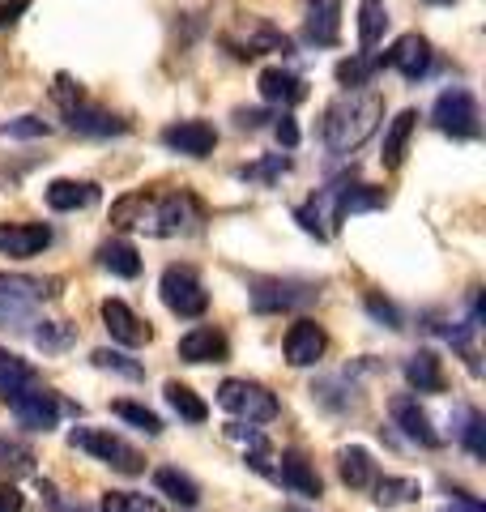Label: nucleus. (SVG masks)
<instances>
[{
    "instance_id": "obj_1",
    "label": "nucleus",
    "mask_w": 486,
    "mask_h": 512,
    "mask_svg": "<svg viewBox=\"0 0 486 512\" xmlns=\"http://www.w3.org/2000/svg\"><path fill=\"white\" fill-rule=\"evenodd\" d=\"M384 116V99L371 90H350L342 94V99H333L329 111H324V146H329L333 154H354L363 146V141L376 133V124Z\"/></svg>"
},
{
    "instance_id": "obj_2",
    "label": "nucleus",
    "mask_w": 486,
    "mask_h": 512,
    "mask_svg": "<svg viewBox=\"0 0 486 512\" xmlns=\"http://www.w3.org/2000/svg\"><path fill=\"white\" fill-rule=\"evenodd\" d=\"M192 222H201V205L192 192H167V197H145L137 205V222L133 227L150 231V235H180Z\"/></svg>"
},
{
    "instance_id": "obj_3",
    "label": "nucleus",
    "mask_w": 486,
    "mask_h": 512,
    "mask_svg": "<svg viewBox=\"0 0 486 512\" xmlns=\"http://www.w3.org/2000/svg\"><path fill=\"white\" fill-rule=\"evenodd\" d=\"M69 444L81 448V453H90L94 461H103V466L120 470V474H141V470H145V457H141L128 440L111 436L107 427H73Z\"/></svg>"
},
{
    "instance_id": "obj_4",
    "label": "nucleus",
    "mask_w": 486,
    "mask_h": 512,
    "mask_svg": "<svg viewBox=\"0 0 486 512\" xmlns=\"http://www.w3.org/2000/svg\"><path fill=\"white\" fill-rule=\"evenodd\" d=\"M218 406L226 414H235V419H248V423H273L278 419V397L256 380H222L218 384Z\"/></svg>"
},
{
    "instance_id": "obj_5",
    "label": "nucleus",
    "mask_w": 486,
    "mask_h": 512,
    "mask_svg": "<svg viewBox=\"0 0 486 512\" xmlns=\"http://www.w3.org/2000/svg\"><path fill=\"white\" fill-rule=\"evenodd\" d=\"M431 120H435L440 133L457 137V141H469V137H478V128H482V111H478L474 94L461 90V86H452V90H444L440 99H435Z\"/></svg>"
},
{
    "instance_id": "obj_6",
    "label": "nucleus",
    "mask_w": 486,
    "mask_h": 512,
    "mask_svg": "<svg viewBox=\"0 0 486 512\" xmlns=\"http://www.w3.org/2000/svg\"><path fill=\"white\" fill-rule=\"evenodd\" d=\"M158 295H162V303H167L175 316H188V320L209 308V291L201 286L197 269H188V265H167V269H162Z\"/></svg>"
},
{
    "instance_id": "obj_7",
    "label": "nucleus",
    "mask_w": 486,
    "mask_h": 512,
    "mask_svg": "<svg viewBox=\"0 0 486 512\" xmlns=\"http://www.w3.org/2000/svg\"><path fill=\"white\" fill-rule=\"evenodd\" d=\"M0 397H5V406L18 414L22 427H30V431H52L56 419H60V402L43 389V384H26V389H5Z\"/></svg>"
},
{
    "instance_id": "obj_8",
    "label": "nucleus",
    "mask_w": 486,
    "mask_h": 512,
    "mask_svg": "<svg viewBox=\"0 0 486 512\" xmlns=\"http://www.w3.org/2000/svg\"><path fill=\"white\" fill-rule=\"evenodd\" d=\"M47 244H52L47 222H0V256H9V261H30Z\"/></svg>"
},
{
    "instance_id": "obj_9",
    "label": "nucleus",
    "mask_w": 486,
    "mask_h": 512,
    "mask_svg": "<svg viewBox=\"0 0 486 512\" xmlns=\"http://www.w3.org/2000/svg\"><path fill=\"white\" fill-rule=\"evenodd\" d=\"M162 146L175 154H188V158H209L218 146V133H214V124H205V120H180V124L162 128Z\"/></svg>"
},
{
    "instance_id": "obj_10",
    "label": "nucleus",
    "mask_w": 486,
    "mask_h": 512,
    "mask_svg": "<svg viewBox=\"0 0 486 512\" xmlns=\"http://www.w3.org/2000/svg\"><path fill=\"white\" fill-rule=\"evenodd\" d=\"M282 350H286V363H290V367H312V363L324 359V350H329V338H324V329L316 325V320L303 316V320H295V325L286 329Z\"/></svg>"
},
{
    "instance_id": "obj_11",
    "label": "nucleus",
    "mask_w": 486,
    "mask_h": 512,
    "mask_svg": "<svg viewBox=\"0 0 486 512\" xmlns=\"http://www.w3.org/2000/svg\"><path fill=\"white\" fill-rule=\"evenodd\" d=\"M226 355H231V342H226V333L214 325H197L180 338L184 363H226Z\"/></svg>"
},
{
    "instance_id": "obj_12",
    "label": "nucleus",
    "mask_w": 486,
    "mask_h": 512,
    "mask_svg": "<svg viewBox=\"0 0 486 512\" xmlns=\"http://www.w3.org/2000/svg\"><path fill=\"white\" fill-rule=\"evenodd\" d=\"M103 325H107L111 338L124 342V346H145V342L154 338V329L145 325V320L133 308H128L124 299H107L103 303Z\"/></svg>"
},
{
    "instance_id": "obj_13",
    "label": "nucleus",
    "mask_w": 486,
    "mask_h": 512,
    "mask_svg": "<svg viewBox=\"0 0 486 512\" xmlns=\"http://www.w3.org/2000/svg\"><path fill=\"white\" fill-rule=\"evenodd\" d=\"M64 116H69V128H73V133H86V137H120L124 128H128L120 116H111L107 107L90 103V99H81V103H73V107H64Z\"/></svg>"
},
{
    "instance_id": "obj_14",
    "label": "nucleus",
    "mask_w": 486,
    "mask_h": 512,
    "mask_svg": "<svg viewBox=\"0 0 486 512\" xmlns=\"http://www.w3.org/2000/svg\"><path fill=\"white\" fill-rule=\"evenodd\" d=\"M393 69L405 77V82H418L427 69H431V47L423 35H401L393 47H388V56H384Z\"/></svg>"
},
{
    "instance_id": "obj_15",
    "label": "nucleus",
    "mask_w": 486,
    "mask_h": 512,
    "mask_svg": "<svg viewBox=\"0 0 486 512\" xmlns=\"http://www.w3.org/2000/svg\"><path fill=\"white\" fill-rule=\"evenodd\" d=\"M320 291H312V286L303 282H261L252 291V303L256 312H282V308H299V303H312Z\"/></svg>"
},
{
    "instance_id": "obj_16",
    "label": "nucleus",
    "mask_w": 486,
    "mask_h": 512,
    "mask_svg": "<svg viewBox=\"0 0 486 512\" xmlns=\"http://www.w3.org/2000/svg\"><path fill=\"white\" fill-rule=\"evenodd\" d=\"M393 423H397L414 444L440 448V436H435V427H431V419H427V410L418 406V397H397V402H393Z\"/></svg>"
},
{
    "instance_id": "obj_17",
    "label": "nucleus",
    "mask_w": 486,
    "mask_h": 512,
    "mask_svg": "<svg viewBox=\"0 0 486 512\" xmlns=\"http://www.w3.org/2000/svg\"><path fill=\"white\" fill-rule=\"evenodd\" d=\"M273 474H278L295 495H307V500H320V495H324V483H320V474L312 470V461H307L303 453H295V448L282 453V466Z\"/></svg>"
},
{
    "instance_id": "obj_18",
    "label": "nucleus",
    "mask_w": 486,
    "mask_h": 512,
    "mask_svg": "<svg viewBox=\"0 0 486 512\" xmlns=\"http://www.w3.org/2000/svg\"><path fill=\"white\" fill-rule=\"evenodd\" d=\"M337 30H342V5L337 0H307V26H303L307 43L329 47L337 43Z\"/></svg>"
},
{
    "instance_id": "obj_19",
    "label": "nucleus",
    "mask_w": 486,
    "mask_h": 512,
    "mask_svg": "<svg viewBox=\"0 0 486 512\" xmlns=\"http://www.w3.org/2000/svg\"><path fill=\"white\" fill-rule=\"evenodd\" d=\"M43 197L56 214H73V210H86V205L99 201V188L86 184V180H52Z\"/></svg>"
},
{
    "instance_id": "obj_20",
    "label": "nucleus",
    "mask_w": 486,
    "mask_h": 512,
    "mask_svg": "<svg viewBox=\"0 0 486 512\" xmlns=\"http://www.w3.org/2000/svg\"><path fill=\"white\" fill-rule=\"evenodd\" d=\"M256 90H261L265 103H278V107H295L303 94H307L299 77L286 73V69H265L261 77H256Z\"/></svg>"
},
{
    "instance_id": "obj_21",
    "label": "nucleus",
    "mask_w": 486,
    "mask_h": 512,
    "mask_svg": "<svg viewBox=\"0 0 486 512\" xmlns=\"http://www.w3.org/2000/svg\"><path fill=\"white\" fill-rule=\"evenodd\" d=\"M337 470H342V483L354 491H367L380 483L376 461H371L367 448H342V453H337Z\"/></svg>"
},
{
    "instance_id": "obj_22",
    "label": "nucleus",
    "mask_w": 486,
    "mask_h": 512,
    "mask_svg": "<svg viewBox=\"0 0 486 512\" xmlns=\"http://www.w3.org/2000/svg\"><path fill=\"white\" fill-rule=\"evenodd\" d=\"M405 380H410V389H418V393H444V367L431 350H414V355L405 359Z\"/></svg>"
},
{
    "instance_id": "obj_23",
    "label": "nucleus",
    "mask_w": 486,
    "mask_h": 512,
    "mask_svg": "<svg viewBox=\"0 0 486 512\" xmlns=\"http://www.w3.org/2000/svg\"><path fill=\"white\" fill-rule=\"evenodd\" d=\"M414 124H418V111L414 107H405V111H397V116H393V124H388V133H384V150H380V163L384 167H401Z\"/></svg>"
},
{
    "instance_id": "obj_24",
    "label": "nucleus",
    "mask_w": 486,
    "mask_h": 512,
    "mask_svg": "<svg viewBox=\"0 0 486 512\" xmlns=\"http://www.w3.org/2000/svg\"><path fill=\"white\" fill-rule=\"evenodd\" d=\"M154 487L167 495L171 504H180V508H197L201 504V487L192 483V478L184 470H175V466H162L154 470Z\"/></svg>"
},
{
    "instance_id": "obj_25",
    "label": "nucleus",
    "mask_w": 486,
    "mask_h": 512,
    "mask_svg": "<svg viewBox=\"0 0 486 512\" xmlns=\"http://www.w3.org/2000/svg\"><path fill=\"white\" fill-rule=\"evenodd\" d=\"M99 265L116 278H137L141 274V256L128 239H107V244L99 248Z\"/></svg>"
},
{
    "instance_id": "obj_26",
    "label": "nucleus",
    "mask_w": 486,
    "mask_h": 512,
    "mask_svg": "<svg viewBox=\"0 0 486 512\" xmlns=\"http://www.w3.org/2000/svg\"><path fill=\"white\" fill-rule=\"evenodd\" d=\"M162 397H167V406L180 414V419H188V423H205V419H209V406L188 389V384H180V380H167V384H162Z\"/></svg>"
},
{
    "instance_id": "obj_27",
    "label": "nucleus",
    "mask_w": 486,
    "mask_h": 512,
    "mask_svg": "<svg viewBox=\"0 0 486 512\" xmlns=\"http://www.w3.org/2000/svg\"><path fill=\"white\" fill-rule=\"evenodd\" d=\"M384 30H388L384 0H359V43H363V52H371V47L384 39Z\"/></svg>"
},
{
    "instance_id": "obj_28",
    "label": "nucleus",
    "mask_w": 486,
    "mask_h": 512,
    "mask_svg": "<svg viewBox=\"0 0 486 512\" xmlns=\"http://www.w3.org/2000/svg\"><path fill=\"white\" fill-rule=\"evenodd\" d=\"M26 384H39V372L22 355H13V350L0 346V393L5 389H26Z\"/></svg>"
},
{
    "instance_id": "obj_29",
    "label": "nucleus",
    "mask_w": 486,
    "mask_h": 512,
    "mask_svg": "<svg viewBox=\"0 0 486 512\" xmlns=\"http://www.w3.org/2000/svg\"><path fill=\"white\" fill-rule=\"evenodd\" d=\"M56 282L47 278H26V274H0V299H43L52 295Z\"/></svg>"
},
{
    "instance_id": "obj_30",
    "label": "nucleus",
    "mask_w": 486,
    "mask_h": 512,
    "mask_svg": "<svg viewBox=\"0 0 486 512\" xmlns=\"http://www.w3.org/2000/svg\"><path fill=\"white\" fill-rule=\"evenodd\" d=\"M30 470H35V453H30L26 444H18V440L0 436V474L18 478V474H30Z\"/></svg>"
},
{
    "instance_id": "obj_31",
    "label": "nucleus",
    "mask_w": 486,
    "mask_h": 512,
    "mask_svg": "<svg viewBox=\"0 0 486 512\" xmlns=\"http://www.w3.org/2000/svg\"><path fill=\"white\" fill-rule=\"evenodd\" d=\"M410 500H418L414 478H384V483H376V504L380 508H397V504H410Z\"/></svg>"
},
{
    "instance_id": "obj_32",
    "label": "nucleus",
    "mask_w": 486,
    "mask_h": 512,
    "mask_svg": "<svg viewBox=\"0 0 486 512\" xmlns=\"http://www.w3.org/2000/svg\"><path fill=\"white\" fill-rule=\"evenodd\" d=\"M111 414H116V419H124V423H133L137 431H145V436H158V431H162L158 414L145 410V406H137V402H111Z\"/></svg>"
},
{
    "instance_id": "obj_33",
    "label": "nucleus",
    "mask_w": 486,
    "mask_h": 512,
    "mask_svg": "<svg viewBox=\"0 0 486 512\" xmlns=\"http://www.w3.org/2000/svg\"><path fill=\"white\" fill-rule=\"evenodd\" d=\"M103 512H162L150 495H133V491H107L103 495Z\"/></svg>"
},
{
    "instance_id": "obj_34",
    "label": "nucleus",
    "mask_w": 486,
    "mask_h": 512,
    "mask_svg": "<svg viewBox=\"0 0 486 512\" xmlns=\"http://www.w3.org/2000/svg\"><path fill=\"white\" fill-rule=\"evenodd\" d=\"M376 64H380V60H371V56L342 60V64H337V82L350 86V90H359V86H367V77L376 73Z\"/></svg>"
},
{
    "instance_id": "obj_35",
    "label": "nucleus",
    "mask_w": 486,
    "mask_h": 512,
    "mask_svg": "<svg viewBox=\"0 0 486 512\" xmlns=\"http://www.w3.org/2000/svg\"><path fill=\"white\" fill-rule=\"evenodd\" d=\"M461 440L469 448V457L482 461L486 457V419L478 410H465V427H461Z\"/></svg>"
},
{
    "instance_id": "obj_36",
    "label": "nucleus",
    "mask_w": 486,
    "mask_h": 512,
    "mask_svg": "<svg viewBox=\"0 0 486 512\" xmlns=\"http://www.w3.org/2000/svg\"><path fill=\"white\" fill-rule=\"evenodd\" d=\"M94 367H103V372H120V376H128V380H141L145 372H141V363H133L128 355H120V350H94Z\"/></svg>"
},
{
    "instance_id": "obj_37",
    "label": "nucleus",
    "mask_w": 486,
    "mask_h": 512,
    "mask_svg": "<svg viewBox=\"0 0 486 512\" xmlns=\"http://www.w3.org/2000/svg\"><path fill=\"white\" fill-rule=\"evenodd\" d=\"M77 338V329L69 325V320H47L43 329H35V342L43 346V350H64Z\"/></svg>"
},
{
    "instance_id": "obj_38",
    "label": "nucleus",
    "mask_w": 486,
    "mask_h": 512,
    "mask_svg": "<svg viewBox=\"0 0 486 512\" xmlns=\"http://www.w3.org/2000/svg\"><path fill=\"white\" fill-rule=\"evenodd\" d=\"M52 128H47V120H39V116H18V120H5L0 124V137H22V141H30V137H47Z\"/></svg>"
},
{
    "instance_id": "obj_39",
    "label": "nucleus",
    "mask_w": 486,
    "mask_h": 512,
    "mask_svg": "<svg viewBox=\"0 0 486 512\" xmlns=\"http://www.w3.org/2000/svg\"><path fill=\"white\" fill-rule=\"evenodd\" d=\"M363 303H367V312L376 316L380 325H388V329H401V312H397V308H393V303H388V299H380V295H367Z\"/></svg>"
},
{
    "instance_id": "obj_40",
    "label": "nucleus",
    "mask_w": 486,
    "mask_h": 512,
    "mask_svg": "<svg viewBox=\"0 0 486 512\" xmlns=\"http://www.w3.org/2000/svg\"><path fill=\"white\" fill-rule=\"evenodd\" d=\"M52 94H56V103H60V107H73V103H81V99H86V94H81V86H73V82H69V77H64V73L56 77V90H52Z\"/></svg>"
},
{
    "instance_id": "obj_41",
    "label": "nucleus",
    "mask_w": 486,
    "mask_h": 512,
    "mask_svg": "<svg viewBox=\"0 0 486 512\" xmlns=\"http://www.w3.org/2000/svg\"><path fill=\"white\" fill-rule=\"evenodd\" d=\"M22 508H26V495L13 483H0V512H22Z\"/></svg>"
},
{
    "instance_id": "obj_42",
    "label": "nucleus",
    "mask_w": 486,
    "mask_h": 512,
    "mask_svg": "<svg viewBox=\"0 0 486 512\" xmlns=\"http://www.w3.org/2000/svg\"><path fill=\"white\" fill-rule=\"evenodd\" d=\"M30 9V0H0V30H9L13 22H18V13Z\"/></svg>"
},
{
    "instance_id": "obj_43",
    "label": "nucleus",
    "mask_w": 486,
    "mask_h": 512,
    "mask_svg": "<svg viewBox=\"0 0 486 512\" xmlns=\"http://www.w3.org/2000/svg\"><path fill=\"white\" fill-rule=\"evenodd\" d=\"M278 141H282L286 150H295V146H299V128H295V120H290V116L278 120Z\"/></svg>"
},
{
    "instance_id": "obj_44",
    "label": "nucleus",
    "mask_w": 486,
    "mask_h": 512,
    "mask_svg": "<svg viewBox=\"0 0 486 512\" xmlns=\"http://www.w3.org/2000/svg\"><path fill=\"white\" fill-rule=\"evenodd\" d=\"M440 512H486V508H482L478 500H469V495H461V500H457V504H444Z\"/></svg>"
},
{
    "instance_id": "obj_45",
    "label": "nucleus",
    "mask_w": 486,
    "mask_h": 512,
    "mask_svg": "<svg viewBox=\"0 0 486 512\" xmlns=\"http://www.w3.org/2000/svg\"><path fill=\"white\" fill-rule=\"evenodd\" d=\"M261 120H265L261 111H239V116H235V124H239V128H256Z\"/></svg>"
},
{
    "instance_id": "obj_46",
    "label": "nucleus",
    "mask_w": 486,
    "mask_h": 512,
    "mask_svg": "<svg viewBox=\"0 0 486 512\" xmlns=\"http://www.w3.org/2000/svg\"><path fill=\"white\" fill-rule=\"evenodd\" d=\"M431 5H452V0H431Z\"/></svg>"
}]
</instances>
